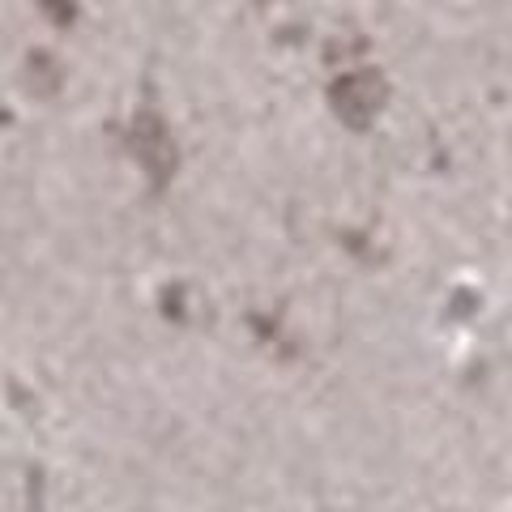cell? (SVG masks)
Segmentation results:
<instances>
[{"label": "cell", "mask_w": 512, "mask_h": 512, "mask_svg": "<svg viewBox=\"0 0 512 512\" xmlns=\"http://www.w3.org/2000/svg\"><path fill=\"white\" fill-rule=\"evenodd\" d=\"M384 103H389V82L380 69H355L329 86V107L346 128H367L384 111Z\"/></svg>", "instance_id": "1"}, {"label": "cell", "mask_w": 512, "mask_h": 512, "mask_svg": "<svg viewBox=\"0 0 512 512\" xmlns=\"http://www.w3.org/2000/svg\"><path fill=\"white\" fill-rule=\"evenodd\" d=\"M128 150H133V158L146 167L154 188L171 184L175 167H180V154H175V137H171V128L158 111H150V107L137 111V120L128 124Z\"/></svg>", "instance_id": "2"}]
</instances>
